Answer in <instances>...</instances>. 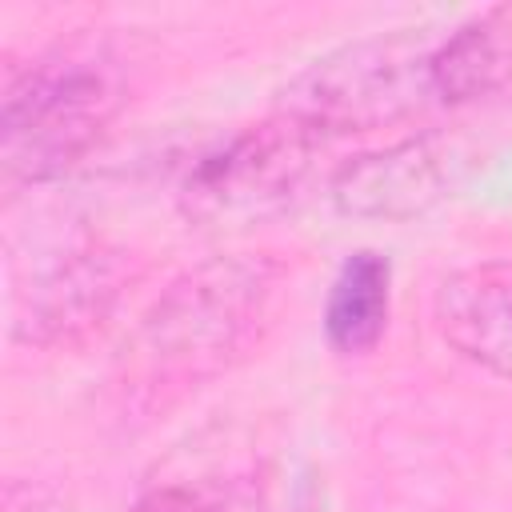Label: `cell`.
<instances>
[{
  "mask_svg": "<svg viewBox=\"0 0 512 512\" xmlns=\"http://www.w3.org/2000/svg\"><path fill=\"white\" fill-rule=\"evenodd\" d=\"M460 160L464 156L448 136L424 132L348 160L332 180V200L344 216L408 220L432 208L456 184Z\"/></svg>",
  "mask_w": 512,
  "mask_h": 512,
  "instance_id": "obj_5",
  "label": "cell"
},
{
  "mask_svg": "<svg viewBox=\"0 0 512 512\" xmlns=\"http://www.w3.org/2000/svg\"><path fill=\"white\" fill-rule=\"evenodd\" d=\"M436 328L464 360L512 384V260H480L444 276Z\"/></svg>",
  "mask_w": 512,
  "mask_h": 512,
  "instance_id": "obj_6",
  "label": "cell"
},
{
  "mask_svg": "<svg viewBox=\"0 0 512 512\" xmlns=\"http://www.w3.org/2000/svg\"><path fill=\"white\" fill-rule=\"evenodd\" d=\"M324 136L304 120L276 112L212 152H204L184 184H180V212L204 228H244L260 224L304 192Z\"/></svg>",
  "mask_w": 512,
  "mask_h": 512,
  "instance_id": "obj_4",
  "label": "cell"
},
{
  "mask_svg": "<svg viewBox=\"0 0 512 512\" xmlns=\"http://www.w3.org/2000/svg\"><path fill=\"white\" fill-rule=\"evenodd\" d=\"M432 52L436 44L416 36V28L344 44L288 84L280 112L304 120L324 140L396 124L428 100H440L432 84Z\"/></svg>",
  "mask_w": 512,
  "mask_h": 512,
  "instance_id": "obj_3",
  "label": "cell"
},
{
  "mask_svg": "<svg viewBox=\"0 0 512 512\" xmlns=\"http://www.w3.org/2000/svg\"><path fill=\"white\" fill-rule=\"evenodd\" d=\"M124 60L104 40H68L32 60L4 92L0 156L16 180L68 172L124 108Z\"/></svg>",
  "mask_w": 512,
  "mask_h": 512,
  "instance_id": "obj_2",
  "label": "cell"
},
{
  "mask_svg": "<svg viewBox=\"0 0 512 512\" xmlns=\"http://www.w3.org/2000/svg\"><path fill=\"white\" fill-rule=\"evenodd\" d=\"M284 268L268 256H216L184 272L144 316L136 352L156 388L224 372L268 328Z\"/></svg>",
  "mask_w": 512,
  "mask_h": 512,
  "instance_id": "obj_1",
  "label": "cell"
},
{
  "mask_svg": "<svg viewBox=\"0 0 512 512\" xmlns=\"http://www.w3.org/2000/svg\"><path fill=\"white\" fill-rule=\"evenodd\" d=\"M128 512H216L200 492L192 488H180V484H168V488H152L144 492Z\"/></svg>",
  "mask_w": 512,
  "mask_h": 512,
  "instance_id": "obj_9",
  "label": "cell"
},
{
  "mask_svg": "<svg viewBox=\"0 0 512 512\" xmlns=\"http://www.w3.org/2000/svg\"><path fill=\"white\" fill-rule=\"evenodd\" d=\"M440 104L512 100V4H496L448 32L432 52Z\"/></svg>",
  "mask_w": 512,
  "mask_h": 512,
  "instance_id": "obj_7",
  "label": "cell"
},
{
  "mask_svg": "<svg viewBox=\"0 0 512 512\" xmlns=\"http://www.w3.org/2000/svg\"><path fill=\"white\" fill-rule=\"evenodd\" d=\"M388 304H392V264L388 256L360 248L352 252L328 292L324 304V336L344 356H364L380 344L388 328Z\"/></svg>",
  "mask_w": 512,
  "mask_h": 512,
  "instance_id": "obj_8",
  "label": "cell"
}]
</instances>
